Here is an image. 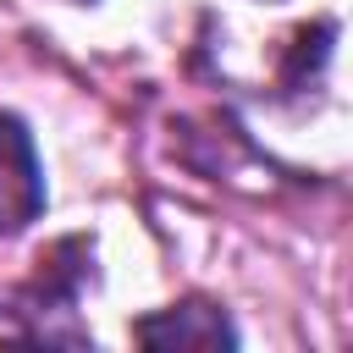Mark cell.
I'll use <instances>...</instances> for the list:
<instances>
[{
    "label": "cell",
    "instance_id": "cell-1",
    "mask_svg": "<svg viewBox=\"0 0 353 353\" xmlns=\"http://www.w3.org/2000/svg\"><path fill=\"white\" fill-rule=\"evenodd\" d=\"M44 210V176L33 138L17 116H0V232H22Z\"/></svg>",
    "mask_w": 353,
    "mask_h": 353
},
{
    "label": "cell",
    "instance_id": "cell-2",
    "mask_svg": "<svg viewBox=\"0 0 353 353\" xmlns=\"http://www.w3.org/2000/svg\"><path fill=\"white\" fill-rule=\"evenodd\" d=\"M138 342H149V347H232L237 331L226 325L221 309L182 303V309H165L160 320H138Z\"/></svg>",
    "mask_w": 353,
    "mask_h": 353
}]
</instances>
